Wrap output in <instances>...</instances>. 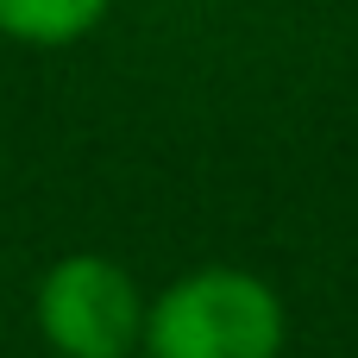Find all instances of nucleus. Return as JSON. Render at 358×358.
Here are the masks:
<instances>
[{"label":"nucleus","instance_id":"2","mask_svg":"<svg viewBox=\"0 0 358 358\" xmlns=\"http://www.w3.org/2000/svg\"><path fill=\"white\" fill-rule=\"evenodd\" d=\"M38 327L63 358H126L145 340V302L113 258L76 252L38 283Z\"/></svg>","mask_w":358,"mask_h":358},{"label":"nucleus","instance_id":"1","mask_svg":"<svg viewBox=\"0 0 358 358\" xmlns=\"http://www.w3.org/2000/svg\"><path fill=\"white\" fill-rule=\"evenodd\" d=\"M151 358H277L283 352V302L264 277L208 264L170 283L145 308Z\"/></svg>","mask_w":358,"mask_h":358},{"label":"nucleus","instance_id":"3","mask_svg":"<svg viewBox=\"0 0 358 358\" xmlns=\"http://www.w3.org/2000/svg\"><path fill=\"white\" fill-rule=\"evenodd\" d=\"M107 13L113 0H0V38L31 44V50H63L88 38Z\"/></svg>","mask_w":358,"mask_h":358}]
</instances>
